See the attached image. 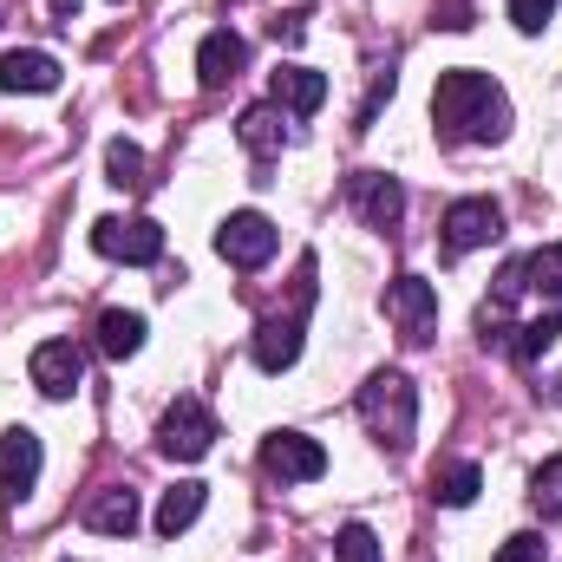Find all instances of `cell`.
Listing matches in <instances>:
<instances>
[{"instance_id": "obj_1", "label": "cell", "mask_w": 562, "mask_h": 562, "mask_svg": "<svg viewBox=\"0 0 562 562\" xmlns=\"http://www.w3.org/2000/svg\"><path fill=\"white\" fill-rule=\"evenodd\" d=\"M431 119H438L445 144H497L510 132V99H504V86L491 72L451 66L431 86Z\"/></svg>"}, {"instance_id": "obj_2", "label": "cell", "mask_w": 562, "mask_h": 562, "mask_svg": "<svg viewBox=\"0 0 562 562\" xmlns=\"http://www.w3.org/2000/svg\"><path fill=\"white\" fill-rule=\"evenodd\" d=\"M360 419L373 425V438H386L393 451L413 445V425H419V393L406 373H373L360 386Z\"/></svg>"}, {"instance_id": "obj_3", "label": "cell", "mask_w": 562, "mask_h": 562, "mask_svg": "<svg viewBox=\"0 0 562 562\" xmlns=\"http://www.w3.org/2000/svg\"><path fill=\"white\" fill-rule=\"evenodd\" d=\"M92 249L112 256V262H132V269H150L164 256V229L150 216H99L92 223Z\"/></svg>"}, {"instance_id": "obj_4", "label": "cell", "mask_w": 562, "mask_h": 562, "mask_svg": "<svg viewBox=\"0 0 562 562\" xmlns=\"http://www.w3.org/2000/svg\"><path fill=\"white\" fill-rule=\"evenodd\" d=\"M157 445H164V458L196 464V458L216 445V413H210L203 400H177V406L157 419Z\"/></svg>"}, {"instance_id": "obj_5", "label": "cell", "mask_w": 562, "mask_h": 562, "mask_svg": "<svg viewBox=\"0 0 562 562\" xmlns=\"http://www.w3.org/2000/svg\"><path fill=\"white\" fill-rule=\"evenodd\" d=\"M386 314H393V327L413 340V347H425L431 334H438V288L425 276H393V288H386Z\"/></svg>"}, {"instance_id": "obj_6", "label": "cell", "mask_w": 562, "mask_h": 562, "mask_svg": "<svg viewBox=\"0 0 562 562\" xmlns=\"http://www.w3.org/2000/svg\"><path fill=\"white\" fill-rule=\"evenodd\" d=\"M497 236H504V210L491 196H458L445 210V256H471V249H484Z\"/></svg>"}, {"instance_id": "obj_7", "label": "cell", "mask_w": 562, "mask_h": 562, "mask_svg": "<svg viewBox=\"0 0 562 562\" xmlns=\"http://www.w3.org/2000/svg\"><path fill=\"white\" fill-rule=\"evenodd\" d=\"M216 256H223L229 269H262V262L276 256V223H269L262 210H236V216L216 229Z\"/></svg>"}, {"instance_id": "obj_8", "label": "cell", "mask_w": 562, "mask_h": 562, "mask_svg": "<svg viewBox=\"0 0 562 562\" xmlns=\"http://www.w3.org/2000/svg\"><path fill=\"white\" fill-rule=\"evenodd\" d=\"M262 464H269V477H281V484H314V477H327V451H321V438H307V431H276V438L262 445Z\"/></svg>"}, {"instance_id": "obj_9", "label": "cell", "mask_w": 562, "mask_h": 562, "mask_svg": "<svg viewBox=\"0 0 562 562\" xmlns=\"http://www.w3.org/2000/svg\"><path fill=\"white\" fill-rule=\"evenodd\" d=\"M26 373H33V386H40L46 400H72L79 380H86V353H79L72 340H40Z\"/></svg>"}, {"instance_id": "obj_10", "label": "cell", "mask_w": 562, "mask_h": 562, "mask_svg": "<svg viewBox=\"0 0 562 562\" xmlns=\"http://www.w3.org/2000/svg\"><path fill=\"white\" fill-rule=\"evenodd\" d=\"M347 196H353V210L367 216V229H393V223L406 216V190H400V177H386V170L347 177Z\"/></svg>"}, {"instance_id": "obj_11", "label": "cell", "mask_w": 562, "mask_h": 562, "mask_svg": "<svg viewBox=\"0 0 562 562\" xmlns=\"http://www.w3.org/2000/svg\"><path fill=\"white\" fill-rule=\"evenodd\" d=\"M243 66H249V40H243V33H229V26L203 33V46H196V79H203V92H223L229 79H243Z\"/></svg>"}, {"instance_id": "obj_12", "label": "cell", "mask_w": 562, "mask_h": 562, "mask_svg": "<svg viewBox=\"0 0 562 562\" xmlns=\"http://www.w3.org/2000/svg\"><path fill=\"white\" fill-rule=\"evenodd\" d=\"M307 301H314V294H307ZM307 301H301L288 321L276 314V321L256 327V367H262V373H288V367L301 360V314H307Z\"/></svg>"}, {"instance_id": "obj_13", "label": "cell", "mask_w": 562, "mask_h": 562, "mask_svg": "<svg viewBox=\"0 0 562 562\" xmlns=\"http://www.w3.org/2000/svg\"><path fill=\"white\" fill-rule=\"evenodd\" d=\"M0 484H7V497H26L40 484V438L26 425L0 431Z\"/></svg>"}, {"instance_id": "obj_14", "label": "cell", "mask_w": 562, "mask_h": 562, "mask_svg": "<svg viewBox=\"0 0 562 562\" xmlns=\"http://www.w3.org/2000/svg\"><path fill=\"white\" fill-rule=\"evenodd\" d=\"M138 491H125V484H105L92 504H86V530H99V537H132L138 530Z\"/></svg>"}, {"instance_id": "obj_15", "label": "cell", "mask_w": 562, "mask_h": 562, "mask_svg": "<svg viewBox=\"0 0 562 562\" xmlns=\"http://www.w3.org/2000/svg\"><path fill=\"white\" fill-rule=\"evenodd\" d=\"M53 86H59V59L53 53L20 46V53L0 59V92H53Z\"/></svg>"}, {"instance_id": "obj_16", "label": "cell", "mask_w": 562, "mask_h": 562, "mask_svg": "<svg viewBox=\"0 0 562 562\" xmlns=\"http://www.w3.org/2000/svg\"><path fill=\"white\" fill-rule=\"evenodd\" d=\"M276 105L294 112V119L321 112V105H327V72H314V66H281L276 72Z\"/></svg>"}, {"instance_id": "obj_17", "label": "cell", "mask_w": 562, "mask_h": 562, "mask_svg": "<svg viewBox=\"0 0 562 562\" xmlns=\"http://www.w3.org/2000/svg\"><path fill=\"white\" fill-rule=\"evenodd\" d=\"M203 497H210V491H203V484H190V477H183V484H170V491H164V504H157V537H183V530L203 517Z\"/></svg>"}, {"instance_id": "obj_18", "label": "cell", "mask_w": 562, "mask_h": 562, "mask_svg": "<svg viewBox=\"0 0 562 562\" xmlns=\"http://www.w3.org/2000/svg\"><path fill=\"white\" fill-rule=\"evenodd\" d=\"M138 347H144V314L105 307V314H99V353H105V360H132Z\"/></svg>"}, {"instance_id": "obj_19", "label": "cell", "mask_w": 562, "mask_h": 562, "mask_svg": "<svg viewBox=\"0 0 562 562\" xmlns=\"http://www.w3.org/2000/svg\"><path fill=\"white\" fill-rule=\"evenodd\" d=\"M236 138H243L249 150H256V157H262V164H269V157H276L281 144H288L281 105H249V112H243V125H236Z\"/></svg>"}, {"instance_id": "obj_20", "label": "cell", "mask_w": 562, "mask_h": 562, "mask_svg": "<svg viewBox=\"0 0 562 562\" xmlns=\"http://www.w3.org/2000/svg\"><path fill=\"white\" fill-rule=\"evenodd\" d=\"M477 491H484L477 464H438V471H431V497H438V504H451V510H464Z\"/></svg>"}, {"instance_id": "obj_21", "label": "cell", "mask_w": 562, "mask_h": 562, "mask_svg": "<svg viewBox=\"0 0 562 562\" xmlns=\"http://www.w3.org/2000/svg\"><path fill=\"white\" fill-rule=\"evenodd\" d=\"M105 177L119 183V190H144L150 177H144V150L132 138H112L105 144Z\"/></svg>"}, {"instance_id": "obj_22", "label": "cell", "mask_w": 562, "mask_h": 562, "mask_svg": "<svg viewBox=\"0 0 562 562\" xmlns=\"http://www.w3.org/2000/svg\"><path fill=\"white\" fill-rule=\"evenodd\" d=\"M550 294V301H562V243H550V249H537L530 262H524V294Z\"/></svg>"}, {"instance_id": "obj_23", "label": "cell", "mask_w": 562, "mask_h": 562, "mask_svg": "<svg viewBox=\"0 0 562 562\" xmlns=\"http://www.w3.org/2000/svg\"><path fill=\"white\" fill-rule=\"evenodd\" d=\"M557 334H562V307L543 314V321H530V327H517V347H510V353H517V360H537L543 347H557Z\"/></svg>"}, {"instance_id": "obj_24", "label": "cell", "mask_w": 562, "mask_h": 562, "mask_svg": "<svg viewBox=\"0 0 562 562\" xmlns=\"http://www.w3.org/2000/svg\"><path fill=\"white\" fill-rule=\"evenodd\" d=\"M530 504H537L543 517H562V458H550V464L530 477Z\"/></svg>"}, {"instance_id": "obj_25", "label": "cell", "mask_w": 562, "mask_h": 562, "mask_svg": "<svg viewBox=\"0 0 562 562\" xmlns=\"http://www.w3.org/2000/svg\"><path fill=\"white\" fill-rule=\"evenodd\" d=\"M334 557L340 562H380V537H373L367 524H347V530L334 537Z\"/></svg>"}, {"instance_id": "obj_26", "label": "cell", "mask_w": 562, "mask_h": 562, "mask_svg": "<svg viewBox=\"0 0 562 562\" xmlns=\"http://www.w3.org/2000/svg\"><path fill=\"white\" fill-rule=\"evenodd\" d=\"M550 13H557V0H510L517 33H543V26H550Z\"/></svg>"}, {"instance_id": "obj_27", "label": "cell", "mask_w": 562, "mask_h": 562, "mask_svg": "<svg viewBox=\"0 0 562 562\" xmlns=\"http://www.w3.org/2000/svg\"><path fill=\"white\" fill-rule=\"evenodd\" d=\"M497 562H550V550H543V537H510L497 550Z\"/></svg>"}, {"instance_id": "obj_28", "label": "cell", "mask_w": 562, "mask_h": 562, "mask_svg": "<svg viewBox=\"0 0 562 562\" xmlns=\"http://www.w3.org/2000/svg\"><path fill=\"white\" fill-rule=\"evenodd\" d=\"M276 40H281V46H301V40H307V13H301V7L276 20Z\"/></svg>"}, {"instance_id": "obj_29", "label": "cell", "mask_w": 562, "mask_h": 562, "mask_svg": "<svg viewBox=\"0 0 562 562\" xmlns=\"http://www.w3.org/2000/svg\"><path fill=\"white\" fill-rule=\"evenodd\" d=\"M438 26H471V7H464V0H445V20H438Z\"/></svg>"}, {"instance_id": "obj_30", "label": "cell", "mask_w": 562, "mask_h": 562, "mask_svg": "<svg viewBox=\"0 0 562 562\" xmlns=\"http://www.w3.org/2000/svg\"><path fill=\"white\" fill-rule=\"evenodd\" d=\"M46 7H53V20H59V26H72V13H79V0H46Z\"/></svg>"}]
</instances>
